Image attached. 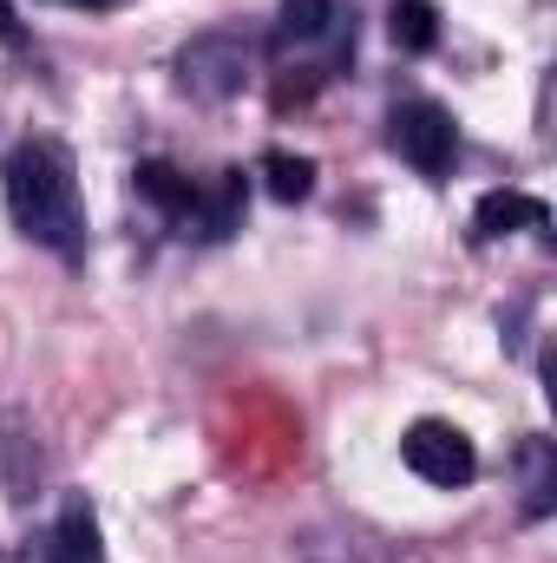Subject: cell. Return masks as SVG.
<instances>
[{
    "label": "cell",
    "mask_w": 557,
    "mask_h": 563,
    "mask_svg": "<svg viewBox=\"0 0 557 563\" xmlns=\"http://www.w3.org/2000/svg\"><path fill=\"white\" fill-rule=\"evenodd\" d=\"M7 217L26 243L79 263L86 256V203H79V170L73 151L53 139H26L7 157Z\"/></svg>",
    "instance_id": "cell-1"
},
{
    "label": "cell",
    "mask_w": 557,
    "mask_h": 563,
    "mask_svg": "<svg viewBox=\"0 0 557 563\" xmlns=\"http://www.w3.org/2000/svg\"><path fill=\"white\" fill-rule=\"evenodd\" d=\"M250 66H256V40L250 33H223L217 26V33H197V40L177 46V86L190 99H204V106L237 99L243 79H250Z\"/></svg>",
    "instance_id": "cell-2"
},
{
    "label": "cell",
    "mask_w": 557,
    "mask_h": 563,
    "mask_svg": "<svg viewBox=\"0 0 557 563\" xmlns=\"http://www.w3.org/2000/svg\"><path fill=\"white\" fill-rule=\"evenodd\" d=\"M401 459H407V472L426 478L433 492H459V485L479 478V445L452 420H414L407 439H401Z\"/></svg>",
    "instance_id": "cell-3"
},
{
    "label": "cell",
    "mask_w": 557,
    "mask_h": 563,
    "mask_svg": "<svg viewBox=\"0 0 557 563\" xmlns=\"http://www.w3.org/2000/svg\"><path fill=\"white\" fill-rule=\"evenodd\" d=\"M387 144L414 164L419 177H446L452 157H459V125H452V112L433 106V99H401V106L387 112Z\"/></svg>",
    "instance_id": "cell-4"
},
{
    "label": "cell",
    "mask_w": 557,
    "mask_h": 563,
    "mask_svg": "<svg viewBox=\"0 0 557 563\" xmlns=\"http://www.w3.org/2000/svg\"><path fill=\"white\" fill-rule=\"evenodd\" d=\"M308 46H328V59L341 66L354 53V13L341 0H282L276 53H308Z\"/></svg>",
    "instance_id": "cell-5"
},
{
    "label": "cell",
    "mask_w": 557,
    "mask_h": 563,
    "mask_svg": "<svg viewBox=\"0 0 557 563\" xmlns=\"http://www.w3.org/2000/svg\"><path fill=\"white\" fill-rule=\"evenodd\" d=\"M132 184H139V197L157 210V217H171L177 236H190L197 203H204V184H190V177H184L177 164H164V157H144L139 170H132Z\"/></svg>",
    "instance_id": "cell-6"
},
{
    "label": "cell",
    "mask_w": 557,
    "mask_h": 563,
    "mask_svg": "<svg viewBox=\"0 0 557 563\" xmlns=\"http://www.w3.org/2000/svg\"><path fill=\"white\" fill-rule=\"evenodd\" d=\"M40 563H106L99 544V511L86 498H66V511L53 518V531L40 538Z\"/></svg>",
    "instance_id": "cell-7"
},
{
    "label": "cell",
    "mask_w": 557,
    "mask_h": 563,
    "mask_svg": "<svg viewBox=\"0 0 557 563\" xmlns=\"http://www.w3.org/2000/svg\"><path fill=\"white\" fill-rule=\"evenodd\" d=\"M243 203H250V177H243V170H217V184H204V203H197L190 236H197V243L237 236V230H243Z\"/></svg>",
    "instance_id": "cell-8"
},
{
    "label": "cell",
    "mask_w": 557,
    "mask_h": 563,
    "mask_svg": "<svg viewBox=\"0 0 557 563\" xmlns=\"http://www.w3.org/2000/svg\"><path fill=\"white\" fill-rule=\"evenodd\" d=\"M505 230H551V210H545L538 197H525V190H492V197H479L472 236L492 243V236H505Z\"/></svg>",
    "instance_id": "cell-9"
},
{
    "label": "cell",
    "mask_w": 557,
    "mask_h": 563,
    "mask_svg": "<svg viewBox=\"0 0 557 563\" xmlns=\"http://www.w3.org/2000/svg\"><path fill=\"white\" fill-rule=\"evenodd\" d=\"M387 33H394L401 53H433V46H439V13H433V0H394V7H387Z\"/></svg>",
    "instance_id": "cell-10"
},
{
    "label": "cell",
    "mask_w": 557,
    "mask_h": 563,
    "mask_svg": "<svg viewBox=\"0 0 557 563\" xmlns=\"http://www.w3.org/2000/svg\"><path fill=\"white\" fill-rule=\"evenodd\" d=\"M263 177H270V197L276 203H302L315 190V164L308 157H288V151H270L263 157Z\"/></svg>",
    "instance_id": "cell-11"
},
{
    "label": "cell",
    "mask_w": 557,
    "mask_h": 563,
    "mask_svg": "<svg viewBox=\"0 0 557 563\" xmlns=\"http://www.w3.org/2000/svg\"><path fill=\"white\" fill-rule=\"evenodd\" d=\"M518 459H525V518H545V511H551V445H545V439H525V452H518Z\"/></svg>",
    "instance_id": "cell-12"
},
{
    "label": "cell",
    "mask_w": 557,
    "mask_h": 563,
    "mask_svg": "<svg viewBox=\"0 0 557 563\" xmlns=\"http://www.w3.org/2000/svg\"><path fill=\"white\" fill-rule=\"evenodd\" d=\"M20 40H26V33H20V20H13V7L0 0V46H20Z\"/></svg>",
    "instance_id": "cell-13"
}]
</instances>
